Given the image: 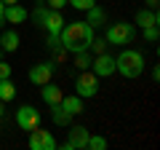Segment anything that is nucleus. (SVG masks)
I'll return each mask as SVG.
<instances>
[{"label":"nucleus","instance_id":"f257e3e1","mask_svg":"<svg viewBox=\"0 0 160 150\" xmlns=\"http://www.w3.org/2000/svg\"><path fill=\"white\" fill-rule=\"evenodd\" d=\"M93 32L96 29L91 27L88 22H64L62 32V48L69 54H80V51H88L91 48V40H93Z\"/></svg>","mask_w":160,"mask_h":150},{"label":"nucleus","instance_id":"f03ea898","mask_svg":"<svg viewBox=\"0 0 160 150\" xmlns=\"http://www.w3.org/2000/svg\"><path fill=\"white\" fill-rule=\"evenodd\" d=\"M115 72H120L123 78L133 81L144 72V54L136 48H123V51L115 56Z\"/></svg>","mask_w":160,"mask_h":150},{"label":"nucleus","instance_id":"7ed1b4c3","mask_svg":"<svg viewBox=\"0 0 160 150\" xmlns=\"http://www.w3.org/2000/svg\"><path fill=\"white\" fill-rule=\"evenodd\" d=\"M133 38H136V24L133 22H115V24H107V32H104V40L109 43V46H128V43H133Z\"/></svg>","mask_w":160,"mask_h":150},{"label":"nucleus","instance_id":"20e7f679","mask_svg":"<svg viewBox=\"0 0 160 150\" xmlns=\"http://www.w3.org/2000/svg\"><path fill=\"white\" fill-rule=\"evenodd\" d=\"M99 75H93L91 70H80L78 81H75V94H78L80 99H91L99 94Z\"/></svg>","mask_w":160,"mask_h":150},{"label":"nucleus","instance_id":"39448f33","mask_svg":"<svg viewBox=\"0 0 160 150\" xmlns=\"http://www.w3.org/2000/svg\"><path fill=\"white\" fill-rule=\"evenodd\" d=\"M29 150H56L59 147V142H56V137H53L51 131H46V129H32L29 131Z\"/></svg>","mask_w":160,"mask_h":150},{"label":"nucleus","instance_id":"423d86ee","mask_svg":"<svg viewBox=\"0 0 160 150\" xmlns=\"http://www.w3.org/2000/svg\"><path fill=\"white\" fill-rule=\"evenodd\" d=\"M53 72H56V62H38V64L29 67L27 78H29L32 86H43V83H48L53 78Z\"/></svg>","mask_w":160,"mask_h":150},{"label":"nucleus","instance_id":"0eeeda50","mask_svg":"<svg viewBox=\"0 0 160 150\" xmlns=\"http://www.w3.org/2000/svg\"><path fill=\"white\" fill-rule=\"evenodd\" d=\"M16 126L22 129V131H32V129H38L40 126L38 107H32V104H22V107L16 110Z\"/></svg>","mask_w":160,"mask_h":150},{"label":"nucleus","instance_id":"6e6552de","mask_svg":"<svg viewBox=\"0 0 160 150\" xmlns=\"http://www.w3.org/2000/svg\"><path fill=\"white\" fill-rule=\"evenodd\" d=\"M88 129L86 126H69V131H67V139H64V145L62 147L64 150H83L86 147V142H88Z\"/></svg>","mask_w":160,"mask_h":150},{"label":"nucleus","instance_id":"1a4fd4ad","mask_svg":"<svg viewBox=\"0 0 160 150\" xmlns=\"http://www.w3.org/2000/svg\"><path fill=\"white\" fill-rule=\"evenodd\" d=\"M91 72L99 75V78H109V75H115V56H109V54H96V59H91Z\"/></svg>","mask_w":160,"mask_h":150},{"label":"nucleus","instance_id":"9d476101","mask_svg":"<svg viewBox=\"0 0 160 150\" xmlns=\"http://www.w3.org/2000/svg\"><path fill=\"white\" fill-rule=\"evenodd\" d=\"M40 97H43V102H46L48 107H56V104L62 102L64 94H62V88H59V86H53V83L48 81V83H43V88H40Z\"/></svg>","mask_w":160,"mask_h":150},{"label":"nucleus","instance_id":"9b49d317","mask_svg":"<svg viewBox=\"0 0 160 150\" xmlns=\"http://www.w3.org/2000/svg\"><path fill=\"white\" fill-rule=\"evenodd\" d=\"M62 27H64V16H62V11H48V16H46V22H43V29H46L48 35H59L62 32Z\"/></svg>","mask_w":160,"mask_h":150},{"label":"nucleus","instance_id":"f8f14e48","mask_svg":"<svg viewBox=\"0 0 160 150\" xmlns=\"http://www.w3.org/2000/svg\"><path fill=\"white\" fill-rule=\"evenodd\" d=\"M19 46H22V38H19L16 29H6V32L0 35V48H3L6 54H13Z\"/></svg>","mask_w":160,"mask_h":150},{"label":"nucleus","instance_id":"ddd939ff","mask_svg":"<svg viewBox=\"0 0 160 150\" xmlns=\"http://www.w3.org/2000/svg\"><path fill=\"white\" fill-rule=\"evenodd\" d=\"M29 19L27 8H22L19 3H13V6H6V24H24Z\"/></svg>","mask_w":160,"mask_h":150},{"label":"nucleus","instance_id":"4468645a","mask_svg":"<svg viewBox=\"0 0 160 150\" xmlns=\"http://www.w3.org/2000/svg\"><path fill=\"white\" fill-rule=\"evenodd\" d=\"M133 24H139V27H152V24H160L158 19V11H152V8H139L136 16H133Z\"/></svg>","mask_w":160,"mask_h":150},{"label":"nucleus","instance_id":"2eb2a0df","mask_svg":"<svg viewBox=\"0 0 160 150\" xmlns=\"http://www.w3.org/2000/svg\"><path fill=\"white\" fill-rule=\"evenodd\" d=\"M86 22L91 24L93 29H99V27H104V24H107V11H104L102 6H91L86 11Z\"/></svg>","mask_w":160,"mask_h":150},{"label":"nucleus","instance_id":"dca6fc26","mask_svg":"<svg viewBox=\"0 0 160 150\" xmlns=\"http://www.w3.org/2000/svg\"><path fill=\"white\" fill-rule=\"evenodd\" d=\"M59 107L64 110V113H69V115H80L83 113V99L78 97V94H72V97H62V102H59Z\"/></svg>","mask_w":160,"mask_h":150},{"label":"nucleus","instance_id":"f3484780","mask_svg":"<svg viewBox=\"0 0 160 150\" xmlns=\"http://www.w3.org/2000/svg\"><path fill=\"white\" fill-rule=\"evenodd\" d=\"M13 97H16V86L11 83V78L0 81V102H11Z\"/></svg>","mask_w":160,"mask_h":150},{"label":"nucleus","instance_id":"a211bd4d","mask_svg":"<svg viewBox=\"0 0 160 150\" xmlns=\"http://www.w3.org/2000/svg\"><path fill=\"white\" fill-rule=\"evenodd\" d=\"M51 110H53V113H51V121L56 123V126H69V123H72V115H69V113H64L59 104H56V107H51Z\"/></svg>","mask_w":160,"mask_h":150},{"label":"nucleus","instance_id":"6ab92c4d","mask_svg":"<svg viewBox=\"0 0 160 150\" xmlns=\"http://www.w3.org/2000/svg\"><path fill=\"white\" fill-rule=\"evenodd\" d=\"M104 147H107V137H102V134H88L86 150H104Z\"/></svg>","mask_w":160,"mask_h":150},{"label":"nucleus","instance_id":"aec40b11","mask_svg":"<svg viewBox=\"0 0 160 150\" xmlns=\"http://www.w3.org/2000/svg\"><path fill=\"white\" fill-rule=\"evenodd\" d=\"M75 67H78V70H88V67H91V54H88V51L75 54Z\"/></svg>","mask_w":160,"mask_h":150},{"label":"nucleus","instance_id":"412c9836","mask_svg":"<svg viewBox=\"0 0 160 150\" xmlns=\"http://www.w3.org/2000/svg\"><path fill=\"white\" fill-rule=\"evenodd\" d=\"M158 38H160L158 24H152V27H144V40H147V43H158Z\"/></svg>","mask_w":160,"mask_h":150},{"label":"nucleus","instance_id":"4be33fe9","mask_svg":"<svg viewBox=\"0 0 160 150\" xmlns=\"http://www.w3.org/2000/svg\"><path fill=\"white\" fill-rule=\"evenodd\" d=\"M67 6L78 8V11H88L91 6H96V0H67Z\"/></svg>","mask_w":160,"mask_h":150},{"label":"nucleus","instance_id":"5701e85b","mask_svg":"<svg viewBox=\"0 0 160 150\" xmlns=\"http://www.w3.org/2000/svg\"><path fill=\"white\" fill-rule=\"evenodd\" d=\"M46 43H48V48H51V51H59V48H62V38H59V35H48Z\"/></svg>","mask_w":160,"mask_h":150},{"label":"nucleus","instance_id":"b1692460","mask_svg":"<svg viewBox=\"0 0 160 150\" xmlns=\"http://www.w3.org/2000/svg\"><path fill=\"white\" fill-rule=\"evenodd\" d=\"M91 48L96 54H102L104 48H107V40H104V38H96V35H93V40H91Z\"/></svg>","mask_w":160,"mask_h":150},{"label":"nucleus","instance_id":"393cba45","mask_svg":"<svg viewBox=\"0 0 160 150\" xmlns=\"http://www.w3.org/2000/svg\"><path fill=\"white\" fill-rule=\"evenodd\" d=\"M6 78H11V64L0 59V81H6Z\"/></svg>","mask_w":160,"mask_h":150},{"label":"nucleus","instance_id":"a878e982","mask_svg":"<svg viewBox=\"0 0 160 150\" xmlns=\"http://www.w3.org/2000/svg\"><path fill=\"white\" fill-rule=\"evenodd\" d=\"M46 6L53 8V11H62V8L67 6V0H46Z\"/></svg>","mask_w":160,"mask_h":150},{"label":"nucleus","instance_id":"bb28decb","mask_svg":"<svg viewBox=\"0 0 160 150\" xmlns=\"http://www.w3.org/2000/svg\"><path fill=\"white\" fill-rule=\"evenodd\" d=\"M3 24H6V3L0 0V27H3Z\"/></svg>","mask_w":160,"mask_h":150},{"label":"nucleus","instance_id":"cd10ccee","mask_svg":"<svg viewBox=\"0 0 160 150\" xmlns=\"http://www.w3.org/2000/svg\"><path fill=\"white\" fill-rule=\"evenodd\" d=\"M144 8H152V11H158V0H144Z\"/></svg>","mask_w":160,"mask_h":150},{"label":"nucleus","instance_id":"c85d7f7f","mask_svg":"<svg viewBox=\"0 0 160 150\" xmlns=\"http://www.w3.org/2000/svg\"><path fill=\"white\" fill-rule=\"evenodd\" d=\"M3 3H6V6H13V3H19V0H3Z\"/></svg>","mask_w":160,"mask_h":150},{"label":"nucleus","instance_id":"c756f323","mask_svg":"<svg viewBox=\"0 0 160 150\" xmlns=\"http://www.w3.org/2000/svg\"><path fill=\"white\" fill-rule=\"evenodd\" d=\"M3 113H6V107H3V102H0V118H3Z\"/></svg>","mask_w":160,"mask_h":150}]
</instances>
